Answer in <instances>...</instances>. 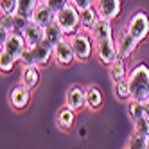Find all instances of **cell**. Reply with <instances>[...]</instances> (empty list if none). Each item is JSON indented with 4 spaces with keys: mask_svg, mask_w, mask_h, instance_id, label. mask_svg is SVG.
I'll list each match as a JSON object with an SVG mask.
<instances>
[{
    "mask_svg": "<svg viewBox=\"0 0 149 149\" xmlns=\"http://www.w3.org/2000/svg\"><path fill=\"white\" fill-rule=\"evenodd\" d=\"M20 83H24L25 86H29L31 90L38 86L40 83V67L36 65H29V67H24V72H22V79Z\"/></svg>",
    "mask_w": 149,
    "mask_h": 149,
    "instance_id": "d6986e66",
    "label": "cell"
},
{
    "mask_svg": "<svg viewBox=\"0 0 149 149\" xmlns=\"http://www.w3.org/2000/svg\"><path fill=\"white\" fill-rule=\"evenodd\" d=\"M0 11L7 15L18 13V0H0Z\"/></svg>",
    "mask_w": 149,
    "mask_h": 149,
    "instance_id": "f1b7e54d",
    "label": "cell"
},
{
    "mask_svg": "<svg viewBox=\"0 0 149 149\" xmlns=\"http://www.w3.org/2000/svg\"><path fill=\"white\" fill-rule=\"evenodd\" d=\"M133 131L140 133L144 136H149V117H140V119L133 120Z\"/></svg>",
    "mask_w": 149,
    "mask_h": 149,
    "instance_id": "4316f807",
    "label": "cell"
},
{
    "mask_svg": "<svg viewBox=\"0 0 149 149\" xmlns=\"http://www.w3.org/2000/svg\"><path fill=\"white\" fill-rule=\"evenodd\" d=\"M113 93H115L117 99L130 101L131 99V90H130V84H127V79H122L119 83H113Z\"/></svg>",
    "mask_w": 149,
    "mask_h": 149,
    "instance_id": "603a6c76",
    "label": "cell"
},
{
    "mask_svg": "<svg viewBox=\"0 0 149 149\" xmlns=\"http://www.w3.org/2000/svg\"><path fill=\"white\" fill-rule=\"evenodd\" d=\"M67 38V34L61 31V27L54 22V24H50L49 27H45V41H49V43L52 47H56L59 41H63Z\"/></svg>",
    "mask_w": 149,
    "mask_h": 149,
    "instance_id": "ffe728a7",
    "label": "cell"
},
{
    "mask_svg": "<svg viewBox=\"0 0 149 149\" xmlns=\"http://www.w3.org/2000/svg\"><path fill=\"white\" fill-rule=\"evenodd\" d=\"M33 22H36L41 27H49L50 24L56 22V13L52 11L45 2H40L38 7H36V11H34V15H33Z\"/></svg>",
    "mask_w": 149,
    "mask_h": 149,
    "instance_id": "4fadbf2b",
    "label": "cell"
},
{
    "mask_svg": "<svg viewBox=\"0 0 149 149\" xmlns=\"http://www.w3.org/2000/svg\"><path fill=\"white\" fill-rule=\"evenodd\" d=\"M54 59V47H52L49 41H41L38 45H33V47H27L24 50L22 58L18 61L22 63L24 67H29V65H36V67H45L49 65V61Z\"/></svg>",
    "mask_w": 149,
    "mask_h": 149,
    "instance_id": "7a4b0ae2",
    "label": "cell"
},
{
    "mask_svg": "<svg viewBox=\"0 0 149 149\" xmlns=\"http://www.w3.org/2000/svg\"><path fill=\"white\" fill-rule=\"evenodd\" d=\"M127 115L131 117V120H136V119H140V117H144V115H146L144 101L130 99V104H127Z\"/></svg>",
    "mask_w": 149,
    "mask_h": 149,
    "instance_id": "cb8c5ba5",
    "label": "cell"
},
{
    "mask_svg": "<svg viewBox=\"0 0 149 149\" xmlns=\"http://www.w3.org/2000/svg\"><path fill=\"white\" fill-rule=\"evenodd\" d=\"M76 113H77V111L70 110L68 106L61 108V110L56 113V126L59 127V130H63V131L70 130V127L74 126V122H76Z\"/></svg>",
    "mask_w": 149,
    "mask_h": 149,
    "instance_id": "2e32d148",
    "label": "cell"
},
{
    "mask_svg": "<svg viewBox=\"0 0 149 149\" xmlns=\"http://www.w3.org/2000/svg\"><path fill=\"white\" fill-rule=\"evenodd\" d=\"M45 4H47L54 13H59L61 9H65V7L70 4V0H47Z\"/></svg>",
    "mask_w": 149,
    "mask_h": 149,
    "instance_id": "4dcf8cb0",
    "label": "cell"
},
{
    "mask_svg": "<svg viewBox=\"0 0 149 149\" xmlns=\"http://www.w3.org/2000/svg\"><path fill=\"white\" fill-rule=\"evenodd\" d=\"M38 2H47V0H38Z\"/></svg>",
    "mask_w": 149,
    "mask_h": 149,
    "instance_id": "e575fe53",
    "label": "cell"
},
{
    "mask_svg": "<svg viewBox=\"0 0 149 149\" xmlns=\"http://www.w3.org/2000/svg\"><path fill=\"white\" fill-rule=\"evenodd\" d=\"M31 22H33V20H31V18H27V16H22V15H15V33H20V34H22L24 33V31L29 27V24Z\"/></svg>",
    "mask_w": 149,
    "mask_h": 149,
    "instance_id": "f546056e",
    "label": "cell"
},
{
    "mask_svg": "<svg viewBox=\"0 0 149 149\" xmlns=\"http://www.w3.org/2000/svg\"><path fill=\"white\" fill-rule=\"evenodd\" d=\"M90 34L93 38V41H101L106 38L113 36V27H111V20L108 18H99V22L95 24V27L90 31Z\"/></svg>",
    "mask_w": 149,
    "mask_h": 149,
    "instance_id": "9a60e30c",
    "label": "cell"
},
{
    "mask_svg": "<svg viewBox=\"0 0 149 149\" xmlns=\"http://www.w3.org/2000/svg\"><path fill=\"white\" fill-rule=\"evenodd\" d=\"M38 0H18V13L16 15H22V16H27L33 20V15L38 7Z\"/></svg>",
    "mask_w": 149,
    "mask_h": 149,
    "instance_id": "7402d4cb",
    "label": "cell"
},
{
    "mask_svg": "<svg viewBox=\"0 0 149 149\" xmlns=\"http://www.w3.org/2000/svg\"><path fill=\"white\" fill-rule=\"evenodd\" d=\"M138 43H140V41H138L135 36H131L130 31L124 27V29L120 31L119 38H117V49H119V56H122L124 59L131 58V56L135 54V50H136Z\"/></svg>",
    "mask_w": 149,
    "mask_h": 149,
    "instance_id": "9c48e42d",
    "label": "cell"
},
{
    "mask_svg": "<svg viewBox=\"0 0 149 149\" xmlns=\"http://www.w3.org/2000/svg\"><path fill=\"white\" fill-rule=\"evenodd\" d=\"M68 40L72 43L74 52H76V59L77 61H86L95 52V41H93L92 34L86 33V31H79V33L68 36Z\"/></svg>",
    "mask_w": 149,
    "mask_h": 149,
    "instance_id": "277c9868",
    "label": "cell"
},
{
    "mask_svg": "<svg viewBox=\"0 0 149 149\" xmlns=\"http://www.w3.org/2000/svg\"><path fill=\"white\" fill-rule=\"evenodd\" d=\"M31 90L29 86H25L24 83H18V84H15V86L11 88V92H9V104L13 106L15 110H24V108H27V104H29V101H31Z\"/></svg>",
    "mask_w": 149,
    "mask_h": 149,
    "instance_id": "ba28073f",
    "label": "cell"
},
{
    "mask_svg": "<svg viewBox=\"0 0 149 149\" xmlns=\"http://www.w3.org/2000/svg\"><path fill=\"white\" fill-rule=\"evenodd\" d=\"M147 149H149V136H147Z\"/></svg>",
    "mask_w": 149,
    "mask_h": 149,
    "instance_id": "836d02e7",
    "label": "cell"
},
{
    "mask_svg": "<svg viewBox=\"0 0 149 149\" xmlns=\"http://www.w3.org/2000/svg\"><path fill=\"white\" fill-rule=\"evenodd\" d=\"M95 2H97V0H95Z\"/></svg>",
    "mask_w": 149,
    "mask_h": 149,
    "instance_id": "d590c367",
    "label": "cell"
},
{
    "mask_svg": "<svg viewBox=\"0 0 149 149\" xmlns=\"http://www.w3.org/2000/svg\"><path fill=\"white\" fill-rule=\"evenodd\" d=\"M102 106V93L97 86L86 88V108L88 110H99Z\"/></svg>",
    "mask_w": 149,
    "mask_h": 149,
    "instance_id": "44dd1931",
    "label": "cell"
},
{
    "mask_svg": "<svg viewBox=\"0 0 149 149\" xmlns=\"http://www.w3.org/2000/svg\"><path fill=\"white\" fill-rule=\"evenodd\" d=\"M70 2L76 6L79 11H84V9H88V7H93V6H95V0H70Z\"/></svg>",
    "mask_w": 149,
    "mask_h": 149,
    "instance_id": "1f68e13d",
    "label": "cell"
},
{
    "mask_svg": "<svg viewBox=\"0 0 149 149\" xmlns=\"http://www.w3.org/2000/svg\"><path fill=\"white\" fill-rule=\"evenodd\" d=\"M56 24L61 27V31L67 36L76 34L81 29V11L70 2L65 9H61L59 13H56Z\"/></svg>",
    "mask_w": 149,
    "mask_h": 149,
    "instance_id": "3957f363",
    "label": "cell"
},
{
    "mask_svg": "<svg viewBox=\"0 0 149 149\" xmlns=\"http://www.w3.org/2000/svg\"><path fill=\"white\" fill-rule=\"evenodd\" d=\"M65 106H68L74 111H81L83 108H86V88L72 84L65 95Z\"/></svg>",
    "mask_w": 149,
    "mask_h": 149,
    "instance_id": "52a82bcc",
    "label": "cell"
},
{
    "mask_svg": "<svg viewBox=\"0 0 149 149\" xmlns=\"http://www.w3.org/2000/svg\"><path fill=\"white\" fill-rule=\"evenodd\" d=\"M95 56L97 59L102 63V65H111V63L119 58V49H117V40L111 38H106L101 41H95Z\"/></svg>",
    "mask_w": 149,
    "mask_h": 149,
    "instance_id": "5b68a950",
    "label": "cell"
},
{
    "mask_svg": "<svg viewBox=\"0 0 149 149\" xmlns=\"http://www.w3.org/2000/svg\"><path fill=\"white\" fill-rule=\"evenodd\" d=\"M144 110H146V117H149V99L144 101Z\"/></svg>",
    "mask_w": 149,
    "mask_h": 149,
    "instance_id": "d6a6232c",
    "label": "cell"
},
{
    "mask_svg": "<svg viewBox=\"0 0 149 149\" xmlns=\"http://www.w3.org/2000/svg\"><path fill=\"white\" fill-rule=\"evenodd\" d=\"M126 29L130 31V34H131V36H135L138 41L146 40V38H147V34H149V16H147L144 11L135 13L130 20H127Z\"/></svg>",
    "mask_w": 149,
    "mask_h": 149,
    "instance_id": "8992f818",
    "label": "cell"
},
{
    "mask_svg": "<svg viewBox=\"0 0 149 149\" xmlns=\"http://www.w3.org/2000/svg\"><path fill=\"white\" fill-rule=\"evenodd\" d=\"M95 9H97L101 18L113 20L120 15L122 4H120V0H97L95 2Z\"/></svg>",
    "mask_w": 149,
    "mask_h": 149,
    "instance_id": "7c38bea8",
    "label": "cell"
},
{
    "mask_svg": "<svg viewBox=\"0 0 149 149\" xmlns=\"http://www.w3.org/2000/svg\"><path fill=\"white\" fill-rule=\"evenodd\" d=\"M126 147H130V149L131 147L133 149H147V136L133 131V135L127 138V142H126Z\"/></svg>",
    "mask_w": 149,
    "mask_h": 149,
    "instance_id": "d4e9b609",
    "label": "cell"
},
{
    "mask_svg": "<svg viewBox=\"0 0 149 149\" xmlns=\"http://www.w3.org/2000/svg\"><path fill=\"white\" fill-rule=\"evenodd\" d=\"M54 59H56V63L59 67H68V65H72V63L76 61V52H74L68 38L59 41V43L54 47Z\"/></svg>",
    "mask_w": 149,
    "mask_h": 149,
    "instance_id": "8fae6325",
    "label": "cell"
},
{
    "mask_svg": "<svg viewBox=\"0 0 149 149\" xmlns=\"http://www.w3.org/2000/svg\"><path fill=\"white\" fill-rule=\"evenodd\" d=\"M126 79L131 90V99H136V101L149 99V67L147 65L140 63V65L133 67Z\"/></svg>",
    "mask_w": 149,
    "mask_h": 149,
    "instance_id": "6da1fadb",
    "label": "cell"
},
{
    "mask_svg": "<svg viewBox=\"0 0 149 149\" xmlns=\"http://www.w3.org/2000/svg\"><path fill=\"white\" fill-rule=\"evenodd\" d=\"M15 63H16V58H13L9 52H6L2 49V52H0V70L4 74H9L15 68Z\"/></svg>",
    "mask_w": 149,
    "mask_h": 149,
    "instance_id": "484cf974",
    "label": "cell"
},
{
    "mask_svg": "<svg viewBox=\"0 0 149 149\" xmlns=\"http://www.w3.org/2000/svg\"><path fill=\"white\" fill-rule=\"evenodd\" d=\"M13 29H15V15L2 13V18H0V31L13 33Z\"/></svg>",
    "mask_w": 149,
    "mask_h": 149,
    "instance_id": "83f0119b",
    "label": "cell"
},
{
    "mask_svg": "<svg viewBox=\"0 0 149 149\" xmlns=\"http://www.w3.org/2000/svg\"><path fill=\"white\" fill-rule=\"evenodd\" d=\"M2 49L6 52H9L13 58L20 59V58H22V54H24V50L27 49V41H25L24 34L15 33V31H13V33L7 34V40L2 43Z\"/></svg>",
    "mask_w": 149,
    "mask_h": 149,
    "instance_id": "30bf717a",
    "label": "cell"
},
{
    "mask_svg": "<svg viewBox=\"0 0 149 149\" xmlns=\"http://www.w3.org/2000/svg\"><path fill=\"white\" fill-rule=\"evenodd\" d=\"M22 34H24V38L27 41V47H33V45H38V43H41V41L45 40V27L38 25L36 22H31L29 27Z\"/></svg>",
    "mask_w": 149,
    "mask_h": 149,
    "instance_id": "5bb4252c",
    "label": "cell"
},
{
    "mask_svg": "<svg viewBox=\"0 0 149 149\" xmlns=\"http://www.w3.org/2000/svg\"><path fill=\"white\" fill-rule=\"evenodd\" d=\"M127 74L130 72H127V68H126V59L122 56H119L110 65V79H111V83H119V81L126 79Z\"/></svg>",
    "mask_w": 149,
    "mask_h": 149,
    "instance_id": "e0dca14e",
    "label": "cell"
},
{
    "mask_svg": "<svg viewBox=\"0 0 149 149\" xmlns=\"http://www.w3.org/2000/svg\"><path fill=\"white\" fill-rule=\"evenodd\" d=\"M99 13H97V9L93 7H88V9H84V11H81V31H86V33H90V31L95 27V24L99 22Z\"/></svg>",
    "mask_w": 149,
    "mask_h": 149,
    "instance_id": "ac0fdd59",
    "label": "cell"
}]
</instances>
